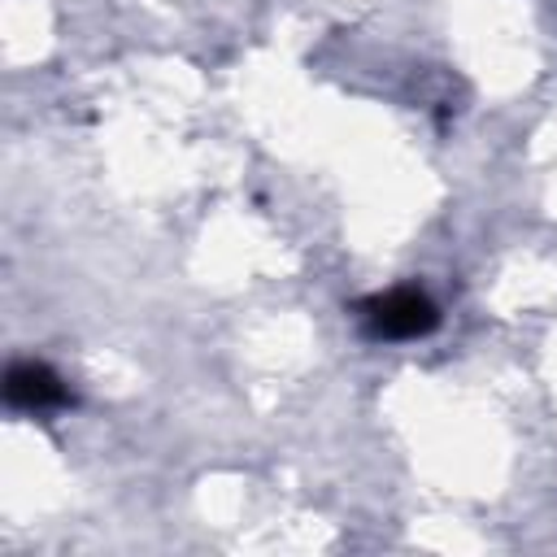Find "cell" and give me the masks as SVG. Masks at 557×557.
Segmentation results:
<instances>
[{"mask_svg": "<svg viewBox=\"0 0 557 557\" xmlns=\"http://www.w3.org/2000/svg\"><path fill=\"white\" fill-rule=\"evenodd\" d=\"M361 322L379 339H413V335L435 331L440 309L431 305V296H422L413 287H396V292L361 300Z\"/></svg>", "mask_w": 557, "mask_h": 557, "instance_id": "obj_1", "label": "cell"}, {"mask_svg": "<svg viewBox=\"0 0 557 557\" xmlns=\"http://www.w3.org/2000/svg\"><path fill=\"white\" fill-rule=\"evenodd\" d=\"M4 400L17 409H48V405H65V387L48 366L17 361L4 374Z\"/></svg>", "mask_w": 557, "mask_h": 557, "instance_id": "obj_2", "label": "cell"}]
</instances>
